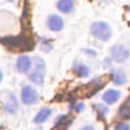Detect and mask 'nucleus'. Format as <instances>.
<instances>
[{"instance_id": "1", "label": "nucleus", "mask_w": 130, "mask_h": 130, "mask_svg": "<svg viewBox=\"0 0 130 130\" xmlns=\"http://www.w3.org/2000/svg\"><path fill=\"white\" fill-rule=\"evenodd\" d=\"M1 44L14 52L29 51L34 47V41L27 35H20L17 37H6L1 39Z\"/></svg>"}, {"instance_id": "2", "label": "nucleus", "mask_w": 130, "mask_h": 130, "mask_svg": "<svg viewBox=\"0 0 130 130\" xmlns=\"http://www.w3.org/2000/svg\"><path fill=\"white\" fill-rule=\"evenodd\" d=\"M105 84V81L102 78L94 79L93 81L89 82L88 84H84L80 88H78L76 91V95L78 97H82V98H90L93 95H95L99 90H101Z\"/></svg>"}, {"instance_id": "3", "label": "nucleus", "mask_w": 130, "mask_h": 130, "mask_svg": "<svg viewBox=\"0 0 130 130\" xmlns=\"http://www.w3.org/2000/svg\"><path fill=\"white\" fill-rule=\"evenodd\" d=\"M92 35L101 41H107L111 37V29L105 22H95L91 26Z\"/></svg>"}, {"instance_id": "4", "label": "nucleus", "mask_w": 130, "mask_h": 130, "mask_svg": "<svg viewBox=\"0 0 130 130\" xmlns=\"http://www.w3.org/2000/svg\"><path fill=\"white\" fill-rule=\"evenodd\" d=\"M46 64L41 57H36V70L29 75V79L37 84H43L45 78Z\"/></svg>"}, {"instance_id": "5", "label": "nucleus", "mask_w": 130, "mask_h": 130, "mask_svg": "<svg viewBox=\"0 0 130 130\" xmlns=\"http://www.w3.org/2000/svg\"><path fill=\"white\" fill-rule=\"evenodd\" d=\"M21 98H22V101L24 104L26 105H30L34 104L38 101V93L37 91L30 85H25L22 89V94H21Z\"/></svg>"}, {"instance_id": "6", "label": "nucleus", "mask_w": 130, "mask_h": 130, "mask_svg": "<svg viewBox=\"0 0 130 130\" xmlns=\"http://www.w3.org/2000/svg\"><path fill=\"white\" fill-rule=\"evenodd\" d=\"M130 55L129 50L123 45H115L111 48V56L117 62L125 61Z\"/></svg>"}, {"instance_id": "7", "label": "nucleus", "mask_w": 130, "mask_h": 130, "mask_svg": "<svg viewBox=\"0 0 130 130\" xmlns=\"http://www.w3.org/2000/svg\"><path fill=\"white\" fill-rule=\"evenodd\" d=\"M48 27L52 31H60L63 28V20L57 15H51L47 19Z\"/></svg>"}, {"instance_id": "8", "label": "nucleus", "mask_w": 130, "mask_h": 130, "mask_svg": "<svg viewBox=\"0 0 130 130\" xmlns=\"http://www.w3.org/2000/svg\"><path fill=\"white\" fill-rule=\"evenodd\" d=\"M3 108H4V110L8 113H15L18 110V101H17L14 94H12V93L8 94V97L6 98V100L4 102Z\"/></svg>"}, {"instance_id": "9", "label": "nucleus", "mask_w": 130, "mask_h": 130, "mask_svg": "<svg viewBox=\"0 0 130 130\" xmlns=\"http://www.w3.org/2000/svg\"><path fill=\"white\" fill-rule=\"evenodd\" d=\"M16 67L20 73H26L31 68V59L28 56H20L17 60Z\"/></svg>"}, {"instance_id": "10", "label": "nucleus", "mask_w": 130, "mask_h": 130, "mask_svg": "<svg viewBox=\"0 0 130 130\" xmlns=\"http://www.w3.org/2000/svg\"><path fill=\"white\" fill-rule=\"evenodd\" d=\"M73 72L79 77H88L90 74V68L80 62H75L73 66Z\"/></svg>"}, {"instance_id": "11", "label": "nucleus", "mask_w": 130, "mask_h": 130, "mask_svg": "<svg viewBox=\"0 0 130 130\" xmlns=\"http://www.w3.org/2000/svg\"><path fill=\"white\" fill-rule=\"evenodd\" d=\"M120 98V92L116 90H108L103 94V100L107 104H113Z\"/></svg>"}, {"instance_id": "12", "label": "nucleus", "mask_w": 130, "mask_h": 130, "mask_svg": "<svg viewBox=\"0 0 130 130\" xmlns=\"http://www.w3.org/2000/svg\"><path fill=\"white\" fill-rule=\"evenodd\" d=\"M51 115V109L49 107H43L41 110H39V112L37 113V116L34 119V122L37 124H41L43 122H45L47 119L50 117Z\"/></svg>"}, {"instance_id": "13", "label": "nucleus", "mask_w": 130, "mask_h": 130, "mask_svg": "<svg viewBox=\"0 0 130 130\" xmlns=\"http://www.w3.org/2000/svg\"><path fill=\"white\" fill-rule=\"evenodd\" d=\"M74 7V2L71 0H60L57 2V8L63 14H69Z\"/></svg>"}, {"instance_id": "14", "label": "nucleus", "mask_w": 130, "mask_h": 130, "mask_svg": "<svg viewBox=\"0 0 130 130\" xmlns=\"http://www.w3.org/2000/svg\"><path fill=\"white\" fill-rule=\"evenodd\" d=\"M112 76V81L116 83V84H124L126 82V75L123 73V72H120V71H115L112 72L111 74Z\"/></svg>"}, {"instance_id": "15", "label": "nucleus", "mask_w": 130, "mask_h": 130, "mask_svg": "<svg viewBox=\"0 0 130 130\" xmlns=\"http://www.w3.org/2000/svg\"><path fill=\"white\" fill-rule=\"evenodd\" d=\"M119 115L123 119H130V104L129 103L123 104L120 108V110H119Z\"/></svg>"}, {"instance_id": "16", "label": "nucleus", "mask_w": 130, "mask_h": 130, "mask_svg": "<svg viewBox=\"0 0 130 130\" xmlns=\"http://www.w3.org/2000/svg\"><path fill=\"white\" fill-rule=\"evenodd\" d=\"M115 130H130V125L125 123H120L116 126Z\"/></svg>"}, {"instance_id": "17", "label": "nucleus", "mask_w": 130, "mask_h": 130, "mask_svg": "<svg viewBox=\"0 0 130 130\" xmlns=\"http://www.w3.org/2000/svg\"><path fill=\"white\" fill-rule=\"evenodd\" d=\"M97 107V109H98V111L102 115V116H104L105 113H107L108 112V108L106 107V106H104V105H101V104H99V105H96Z\"/></svg>"}, {"instance_id": "18", "label": "nucleus", "mask_w": 130, "mask_h": 130, "mask_svg": "<svg viewBox=\"0 0 130 130\" xmlns=\"http://www.w3.org/2000/svg\"><path fill=\"white\" fill-rule=\"evenodd\" d=\"M76 111H81L82 109H83V104L82 103H78V104H76L75 105V108H74Z\"/></svg>"}, {"instance_id": "19", "label": "nucleus", "mask_w": 130, "mask_h": 130, "mask_svg": "<svg viewBox=\"0 0 130 130\" xmlns=\"http://www.w3.org/2000/svg\"><path fill=\"white\" fill-rule=\"evenodd\" d=\"M81 130H95L93 126H85L84 128H82Z\"/></svg>"}, {"instance_id": "20", "label": "nucleus", "mask_w": 130, "mask_h": 130, "mask_svg": "<svg viewBox=\"0 0 130 130\" xmlns=\"http://www.w3.org/2000/svg\"><path fill=\"white\" fill-rule=\"evenodd\" d=\"M1 80H2V73L0 72V82H1Z\"/></svg>"}, {"instance_id": "21", "label": "nucleus", "mask_w": 130, "mask_h": 130, "mask_svg": "<svg viewBox=\"0 0 130 130\" xmlns=\"http://www.w3.org/2000/svg\"><path fill=\"white\" fill-rule=\"evenodd\" d=\"M128 7H129V10H130V4H129V6H128Z\"/></svg>"}]
</instances>
